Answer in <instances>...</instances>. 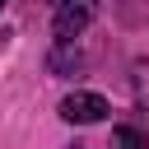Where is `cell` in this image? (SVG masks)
Here are the masks:
<instances>
[{
    "label": "cell",
    "instance_id": "1",
    "mask_svg": "<svg viewBox=\"0 0 149 149\" xmlns=\"http://www.w3.org/2000/svg\"><path fill=\"white\" fill-rule=\"evenodd\" d=\"M51 5H56V37L61 42H74L98 9V0H51Z\"/></svg>",
    "mask_w": 149,
    "mask_h": 149
},
{
    "label": "cell",
    "instance_id": "2",
    "mask_svg": "<svg viewBox=\"0 0 149 149\" xmlns=\"http://www.w3.org/2000/svg\"><path fill=\"white\" fill-rule=\"evenodd\" d=\"M107 112H112V107H107L102 93H70V98L61 102V116L74 121V126H93V121H102Z\"/></svg>",
    "mask_w": 149,
    "mask_h": 149
},
{
    "label": "cell",
    "instance_id": "3",
    "mask_svg": "<svg viewBox=\"0 0 149 149\" xmlns=\"http://www.w3.org/2000/svg\"><path fill=\"white\" fill-rule=\"evenodd\" d=\"M107 149H144V135L135 130V126H116L112 130V144Z\"/></svg>",
    "mask_w": 149,
    "mask_h": 149
},
{
    "label": "cell",
    "instance_id": "4",
    "mask_svg": "<svg viewBox=\"0 0 149 149\" xmlns=\"http://www.w3.org/2000/svg\"><path fill=\"white\" fill-rule=\"evenodd\" d=\"M0 9H5V0H0Z\"/></svg>",
    "mask_w": 149,
    "mask_h": 149
}]
</instances>
